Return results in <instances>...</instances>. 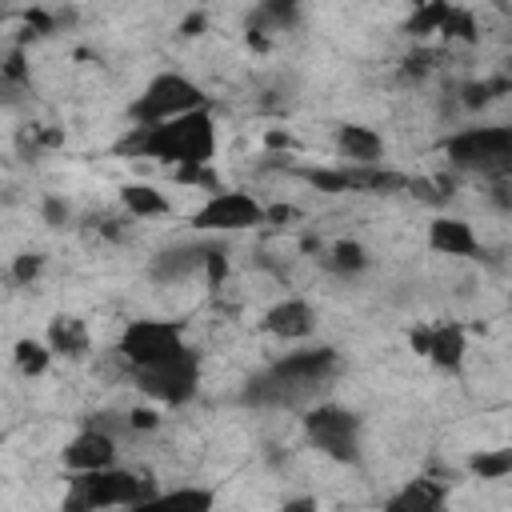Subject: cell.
<instances>
[{"instance_id": "cell-1", "label": "cell", "mask_w": 512, "mask_h": 512, "mask_svg": "<svg viewBox=\"0 0 512 512\" xmlns=\"http://www.w3.org/2000/svg\"><path fill=\"white\" fill-rule=\"evenodd\" d=\"M336 372H340V352L332 344L296 348V352L272 360L260 376H252L244 384V404H256V408H300L324 384H332Z\"/></svg>"}, {"instance_id": "cell-2", "label": "cell", "mask_w": 512, "mask_h": 512, "mask_svg": "<svg viewBox=\"0 0 512 512\" xmlns=\"http://www.w3.org/2000/svg\"><path fill=\"white\" fill-rule=\"evenodd\" d=\"M116 152L176 164V172L180 168H208L212 156H216V116H212V108H196V112L176 116L168 124L132 128L116 144Z\"/></svg>"}, {"instance_id": "cell-3", "label": "cell", "mask_w": 512, "mask_h": 512, "mask_svg": "<svg viewBox=\"0 0 512 512\" xmlns=\"http://www.w3.org/2000/svg\"><path fill=\"white\" fill-rule=\"evenodd\" d=\"M444 156L456 172L480 176L488 184L512 180V124L488 128H460L444 140Z\"/></svg>"}, {"instance_id": "cell-4", "label": "cell", "mask_w": 512, "mask_h": 512, "mask_svg": "<svg viewBox=\"0 0 512 512\" xmlns=\"http://www.w3.org/2000/svg\"><path fill=\"white\" fill-rule=\"evenodd\" d=\"M148 476L132 468H100V472H76L68 480V492L60 500V512H104V508H132L148 500Z\"/></svg>"}, {"instance_id": "cell-5", "label": "cell", "mask_w": 512, "mask_h": 512, "mask_svg": "<svg viewBox=\"0 0 512 512\" xmlns=\"http://www.w3.org/2000/svg\"><path fill=\"white\" fill-rule=\"evenodd\" d=\"M196 108H208V96L196 80L180 76V72H160L144 84V92L128 104V120L136 128H152V124H168L176 116H188Z\"/></svg>"}, {"instance_id": "cell-6", "label": "cell", "mask_w": 512, "mask_h": 512, "mask_svg": "<svg viewBox=\"0 0 512 512\" xmlns=\"http://www.w3.org/2000/svg\"><path fill=\"white\" fill-rule=\"evenodd\" d=\"M116 352L132 372H148V368H160L168 360H180L188 352L184 324L180 320H132L120 332Z\"/></svg>"}, {"instance_id": "cell-7", "label": "cell", "mask_w": 512, "mask_h": 512, "mask_svg": "<svg viewBox=\"0 0 512 512\" xmlns=\"http://www.w3.org/2000/svg\"><path fill=\"white\" fill-rule=\"evenodd\" d=\"M360 432L364 420L352 408L340 404H316L304 412V436L312 448H320L324 456L340 460V464H356L360 460Z\"/></svg>"}, {"instance_id": "cell-8", "label": "cell", "mask_w": 512, "mask_h": 512, "mask_svg": "<svg viewBox=\"0 0 512 512\" xmlns=\"http://www.w3.org/2000/svg\"><path fill=\"white\" fill-rule=\"evenodd\" d=\"M188 224L192 232H248L268 224V208L240 188H220L188 216Z\"/></svg>"}, {"instance_id": "cell-9", "label": "cell", "mask_w": 512, "mask_h": 512, "mask_svg": "<svg viewBox=\"0 0 512 512\" xmlns=\"http://www.w3.org/2000/svg\"><path fill=\"white\" fill-rule=\"evenodd\" d=\"M132 380L156 404H168V408L188 404L196 396V388H200V352L188 348L180 360H168V364L148 368V372H132Z\"/></svg>"}, {"instance_id": "cell-10", "label": "cell", "mask_w": 512, "mask_h": 512, "mask_svg": "<svg viewBox=\"0 0 512 512\" xmlns=\"http://www.w3.org/2000/svg\"><path fill=\"white\" fill-rule=\"evenodd\" d=\"M304 180L324 188V192H396L408 180L400 172L388 168H356V164H340V168H304Z\"/></svg>"}, {"instance_id": "cell-11", "label": "cell", "mask_w": 512, "mask_h": 512, "mask_svg": "<svg viewBox=\"0 0 512 512\" xmlns=\"http://www.w3.org/2000/svg\"><path fill=\"white\" fill-rule=\"evenodd\" d=\"M412 348L420 356H428L440 372L456 376L464 368V356H468V332H464V324L444 320V324H432V328H416L412 332Z\"/></svg>"}, {"instance_id": "cell-12", "label": "cell", "mask_w": 512, "mask_h": 512, "mask_svg": "<svg viewBox=\"0 0 512 512\" xmlns=\"http://www.w3.org/2000/svg\"><path fill=\"white\" fill-rule=\"evenodd\" d=\"M60 464H64L72 476H76V472L112 468V464H116V436H112L108 428H100V424H88V428H80V432L64 444Z\"/></svg>"}, {"instance_id": "cell-13", "label": "cell", "mask_w": 512, "mask_h": 512, "mask_svg": "<svg viewBox=\"0 0 512 512\" xmlns=\"http://www.w3.org/2000/svg\"><path fill=\"white\" fill-rule=\"evenodd\" d=\"M264 332L268 336H280V340H308L316 332V308L304 300V296H288V300H276L268 312H264Z\"/></svg>"}, {"instance_id": "cell-14", "label": "cell", "mask_w": 512, "mask_h": 512, "mask_svg": "<svg viewBox=\"0 0 512 512\" xmlns=\"http://www.w3.org/2000/svg\"><path fill=\"white\" fill-rule=\"evenodd\" d=\"M444 500H448V484L444 480H432V476H416V480H404L380 512H444Z\"/></svg>"}, {"instance_id": "cell-15", "label": "cell", "mask_w": 512, "mask_h": 512, "mask_svg": "<svg viewBox=\"0 0 512 512\" xmlns=\"http://www.w3.org/2000/svg\"><path fill=\"white\" fill-rule=\"evenodd\" d=\"M216 508V488L204 484H184V488H168V492H152L148 500L120 508V512H212Z\"/></svg>"}, {"instance_id": "cell-16", "label": "cell", "mask_w": 512, "mask_h": 512, "mask_svg": "<svg viewBox=\"0 0 512 512\" xmlns=\"http://www.w3.org/2000/svg\"><path fill=\"white\" fill-rule=\"evenodd\" d=\"M336 152L344 164H356V168H376L380 156H384V140L376 128L368 124H340L336 128Z\"/></svg>"}, {"instance_id": "cell-17", "label": "cell", "mask_w": 512, "mask_h": 512, "mask_svg": "<svg viewBox=\"0 0 512 512\" xmlns=\"http://www.w3.org/2000/svg\"><path fill=\"white\" fill-rule=\"evenodd\" d=\"M428 248L440 252V256H476L480 252V240L472 232L468 220L460 216H436L428 224Z\"/></svg>"}, {"instance_id": "cell-18", "label": "cell", "mask_w": 512, "mask_h": 512, "mask_svg": "<svg viewBox=\"0 0 512 512\" xmlns=\"http://www.w3.org/2000/svg\"><path fill=\"white\" fill-rule=\"evenodd\" d=\"M44 344L52 348V356L76 360V356H84V352L92 348V336H88V324H84L80 316L60 312V316L48 320V340H44Z\"/></svg>"}, {"instance_id": "cell-19", "label": "cell", "mask_w": 512, "mask_h": 512, "mask_svg": "<svg viewBox=\"0 0 512 512\" xmlns=\"http://www.w3.org/2000/svg\"><path fill=\"white\" fill-rule=\"evenodd\" d=\"M204 260H208V248L176 244V248L156 252V260H152V276H156V280H180V276H192L196 268H204Z\"/></svg>"}, {"instance_id": "cell-20", "label": "cell", "mask_w": 512, "mask_h": 512, "mask_svg": "<svg viewBox=\"0 0 512 512\" xmlns=\"http://www.w3.org/2000/svg\"><path fill=\"white\" fill-rule=\"evenodd\" d=\"M120 204H124V212L136 216V220H152V216H168V212H172L168 196H164L160 188H152V184H124V188H120Z\"/></svg>"}, {"instance_id": "cell-21", "label": "cell", "mask_w": 512, "mask_h": 512, "mask_svg": "<svg viewBox=\"0 0 512 512\" xmlns=\"http://www.w3.org/2000/svg\"><path fill=\"white\" fill-rule=\"evenodd\" d=\"M468 472L476 480H504L512 476V444L508 448H480L468 456Z\"/></svg>"}, {"instance_id": "cell-22", "label": "cell", "mask_w": 512, "mask_h": 512, "mask_svg": "<svg viewBox=\"0 0 512 512\" xmlns=\"http://www.w3.org/2000/svg\"><path fill=\"white\" fill-rule=\"evenodd\" d=\"M324 264H328L336 276H360V272L368 268V252H364L360 240H336V244L328 248V256H324Z\"/></svg>"}, {"instance_id": "cell-23", "label": "cell", "mask_w": 512, "mask_h": 512, "mask_svg": "<svg viewBox=\"0 0 512 512\" xmlns=\"http://www.w3.org/2000/svg\"><path fill=\"white\" fill-rule=\"evenodd\" d=\"M12 360H16V368H20L24 376H44L48 364H52V348L40 344V340H32V336H24V340H16Z\"/></svg>"}, {"instance_id": "cell-24", "label": "cell", "mask_w": 512, "mask_h": 512, "mask_svg": "<svg viewBox=\"0 0 512 512\" xmlns=\"http://www.w3.org/2000/svg\"><path fill=\"white\" fill-rule=\"evenodd\" d=\"M448 12H452V4H428V8H420V12H412V16H408L404 32H412V36L444 32V20H448Z\"/></svg>"}, {"instance_id": "cell-25", "label": "cell", "mask_w": 512, "mask_h": 512, "mask_svg": "<svg viewBox=\"0 0 512 512\" xmlns=\"http://www.w3.org/2000/svg\"><path fill=\"white\" fill-rule=\"evenodd\" d=\"M40 272H44V256L40 252H24V256L12 260V280L16 284H36Z\"/></svg>"}, {"instance_id": "cell-26", "label": "cell", "mask_w": 512, "mask_h": 512, "mask_svg": "<svg viewBox=\"0 0 512 512\" xmlns=\"http://www.w3.org/2000/svg\"><path fill=\"white\" fill-rule=\"evenodd\" d=\"M444 36L448 40H476V24H472V12L464 8H452L448 20H444Z\"/></svg>"}, {"instance_id": "cell-27", "label": "cell", "mask_w": 512, "mask_h": 512, "mask_svg": "<svg viewBox=\"0 0 512 512\" xmlns=\"http://www.w3.org/2000/svg\"><path fill=\"white\" fill-rule=\"evenodd\" d=\"M124 428H128V432H152V428H160V412H152V408H132L128 420H124Z\"/></svg>"}, {"instance_id": "cell-28", "label": "cell", "mask_w": 512, "mask_h": 512, "mask_svg": "<svg viewBox=\"0 0 512 512\" xmlns=\"http://www.w3.org/2000/svg\"><path fill=\"white\" fill-rule=\"evenodd\" d=\"M4 80L8 84H24L28 80V68H24V52L20 48H8V56H4Z\"/></svg>"}, {"instance_id": "cell-29", "label": "cell", "mask_w": 512, "mask_h": 512, "mask_svg": "<svg viewBox=\"0 0 512 512\" xmlns=\"http://www.w3.org/2000/svg\"><path fill=\"white\" fill-rule=\"evenodd\" d=\"M488 200H492L500 212H512V180H496L492 192H488Z\"/></svg>"}, {"instance_id": "cell-30", "label": "cell", "mask_w": 512, "mask_h": 512, "mask_svg": "<svg viewBox=\"0 0 512 512\" xmlns=\"http://www.w3.org/2000/svg\"><path fill=\"white\" fill-rule=\"evenodd\" d=\"M44 216H48V224H64L68 220V204L64 200H48L44 204Z\"/></svg>"}, {"instance_id": "cell-31", "label": "cell", "mask_w": 512, "mask_h": 512, "mask_svg": "<svg viewBox=\"0 0 512 512\" xmlns=\"http://www.w3.org/2000/svg\"><path fill=\"white\" fill-rule=\"evenodd\" d=\"M284 512H316V500L312 496H296V500L284 504Z\"/></svg>"}, {"instance_id": "cell-32", "label": "cell", "mask_w": 512, "mask_h": 512, "mask_svg": "<svg viewBox=\"0 0 512 512\" xmlns=\"http://www.w3.org/2000/svg\"><path fill=\"white\" fill-rule=\"evenodd\" d=\"M300 212L292 208V204H276V208H268V220H296Z\"/></svg>"}, {"instance_id": "cell-33", "label": "cell", "mask_w": 512, "mask_h": 512, "mask_svg": "<svg viewBox=\"0 0 512 512\" xmlns=\"http://www.w3.org/2000/svg\"><path fill=\"white\" fill-rule=\"evenodd\" d=\"M200 28H204V16H200V12H196V16H188V20H184V36H196V32H200Z\"/></svg>"}]
</instances>
